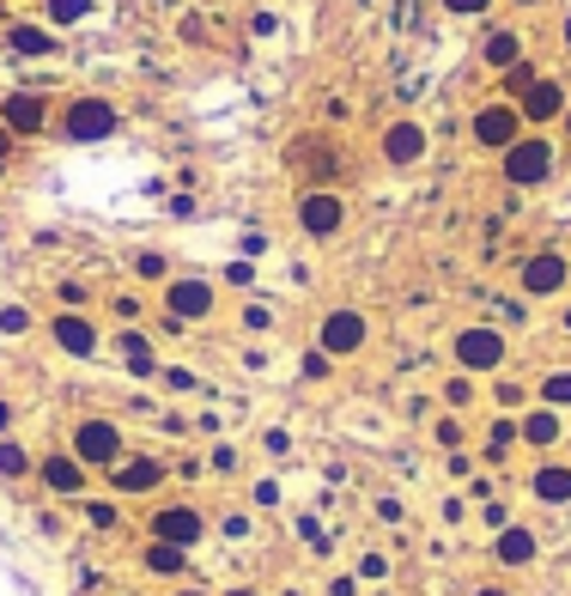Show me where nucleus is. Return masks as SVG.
I'll return each mask as SVG.
<instances>
[{"label": "nucleus", "instance_id": "nucleus-1", "mask_svg": "<svg viewBox=\"0 0 571 596\" xmlns=\"http://www.w3.org/2000/svg\"><path fill=\"white\" fill-rule=\"evenodd\" d=\"M553 171H560V147H553V135H541V128H523V135L499 152V177L511 189H548Z\"/></svg>", "mask_w": 571, "mask_h": 596}, {"label": "nucleus", "instance_id": "nucleus-2", "mask_svg": "<svg viewBox=\"0 0 571 596\" xmlns=\"http://www.w3.org/2000/svg\"><path fill=\"white\" fill-rule=\"evenodd\" d=\"M450 359H457V371H469V378H492V371H504V359H511V341H504V329H492V322H469V329L450 335Z\"/></svg>", "mask_w": 571, "mask_h": 596}, {"label": "nucleus", "instance_id": "nucleus-3", "mask_svg": "<svg viewBox=\"0 0 571 596\" xmlns=\"http://www.w3.org/2000/svg\"><path fill=\"white\" fill-rule=\"evenodd\" d=\"M68 450L86 463V469H116V463L128 457V445H122V426H116V420H103V414H86V420H73V438H68Z\"/></svg>", "mask_w": 571, "mask_h": 596}, {"label": "nucleus", "instance_id": "nucleus-4", "mask_svg": "<svg viewBox=\"0 0 571 596\" xmlns=\"http://www.w3.org/2000/svg\"><path fill=\"white\" fill-rule=\"evenodd\" d=\"M517 135H523V110H517L511 98H487V103H474V116H469V140H474L480 152H504Z\"/></svg>", "mask_w": 571, "mask_h": 596}, {"label": "nucleus", "instance_id": "nucleus-5", "mask_svg": "<svg viewBox=\"0 0 571 596\" xmlns=\"http://www.w3.org/2000/svg\"><path fill=\"white\" fill-rule=\"evenodd\" d=\"M298 231H304V238H341L347 231L341 189H304V196H298Z\"/></svg>", "mask_w": 571, "mask_h": 596}, {"label": "nucleus", "instance_id": "nucleus-6", "mask_svg": "<svg viewBox=\"0 0 571 596\" xmlns=\"http://www.w3.org/2000/svg\"><path fill=\"white\" fill-rule=\"evenodd\" d=\"M425 147H432V135H425V122H413V116H395V122H383V135H378L383 165H395V171H413V165L425 159Z\"/></svg>", "mask_w": 571, "mask_h": 596}, {"label": "nucleus", "instance_id": "nucleus-7", "mask_svg": "<svg viewBox=\"0 0 571 596\" xmlns=\"http://www.w3.org/2000/svg\"><path fill=\"white\" fill-rule=\"evenodd\" d=\"M116 122H122V116H116L110 98H73L68 110L56 116V128L68 140H103V135H116Z\"/></svg>", "mask_w": 571, "mask_h": 596}, {"label": "nucleus", "instance_id": "nucleus-8", "mask_svg": "<svg viewBox=\"0 0 571 596\" xmlns=\"http://www.w3.org/2000/svg\"><path fill=\"white\" fill-rule=\"evenodd\" d=\"M49 122H56V110H49V98L31 92V86H19V92L0 98V128H7V135L31 140V135H43Z\"/></svg>", "mask_w": 571, "mask_h": 596}, {"label": "nucleus", "instance_id": "nucleus-9", "mask_svg": "<svg viewBox=\"0 0 571 596\" xmlns=\"http://www.w3.org/2000/svg\"><path fill=\"white\" fill-rule=\"evenodd\" d=\"M571 280V256L565 250H535L523 268H517V287H523V298H560Z\"/></svg>", "mask_w": 571, "mask_h": 596}, {"label": "nucleus", "instance_id": "nucleus-10", "mask_svg": "<svg viewBox=\"0 0 571 596\" xmlns=\"http://www.w3.org/2000/svg\"><path fill=\"white\" fill-rule=\"evenodd\" d=\"M365 341H371V322L359 317V310H329V317L317 322V347L329 359H353Z\"/></svg>", "mask_w": 571, "mask_h": 596}, {"label": "nucleus", "instance_id": "nucleus-11", "mask_svg": "<svg viewBox=\"0 0 571 596\" xmlns=\"http://www.w3.org/2000/svg\"><path fill=\"white\" fill-rule=\"evenodd\" d=\"M164 310H171V322H207L213 317V280L171 275L164 280Z\"/></svg>", "mask_w": 571, "mask_h": 596}, {"label": "nucleus", "instance_id": "nucleus-12", "mask_svg": "<svg viewBox=\"0 0 571 596\" xmlns=\"http://www.w3.org/2000/svg\"><path fill=\"white\" fill-rule=\"evenodd\" d=\"M565 103H571L565 80L535 73V80H529V92L517 98V110H523V128H548V122H560V116H565Z\"/></svg>", "mask_w": 571, "mask_h": 596}, {"label": "nucleus", "instance_id": "nucleus-13", "mask_svg": "<svg viewBox=\"0 0 571 596\" xmlns=\"http://www.w3.org/2000/svg\"><path fill=\"white\" fill-rule=\"evenodd\" d=\"M286 165H292V171H304L310 183H329V177L341 171V147H334L329 135H298L292 147H286Z\"/></svg>", "mask_w": 571, "mask_h": 596}, {"label": "nucleus", "instance_id": "nucleus-14", "mask_svg": "<svg viewBox=\"0 0 571 596\" xmlns=\"http://www.w3.org/2000/svg\"><path fill=\"white\" fill-rule=\"evenodd\" d=\"M49 341H56L68 359H92L103 347V335H98V322L86 317V310H56V317H49Z\"/></svg>", "mask_w": 571, "mask_h": 596}, {"label": "nucleus", "instance_id": "nucleus-15", "mask_svg": "<svg viewBox=\"0 0 571 596\" xmlns=\"http://www.w3.org/2000/svg\"><path fill=\"white\" fill-rule=\"evenodd\" d=\"M37 475H43V487L61 499H80L86 487H92V469H86L73 450H43V457H37Z\"/></svg>", "mask_w": 571, "mask_h": 596}, {"label": "nucleus", "instance_id": "nucleus-16", "mask_svg": "<svg viewBox=\"0 0 571 596\" xmlns=\"http://www.w3.org/2000/svg\"><path fill=\"white\" fill-rule=\"evenodd\" d=\"M147 529H152V542H171V548H194V542L207 536V517L194 511V505H159Z\"/></svg>", "mask_w": 571, "mask_h": 596}, {"label": "nucleus", "instance_id": "nucleus-17", "mask_svg": "<svg viewBox=\"0 0 571 596\" xmlns=\"http://www.w3.org/2000/svg\"><path fill=\"white\" fill-rule=\"evenodd\" d=\"M164 475H171V469H164V457H147V450H140V457H122V463L110 469V487H116L122 499H134V494H159Z\"/></svg>", "mask_w": 571, "mask_h": 596}, {"label": "nucleus", "instance_id": "nucleus-18", "mask_svg": "<svg viewBox=\"0 0 571 596\" xmlns=\"http://www.w3.org/2000/svg\"><path fill=\"white\" fill-rule=\"evenodd\" d=\"M517 438H523L529 450H553L565 438V408H548V401L523 408V414H517Z\"/></svg>", "mask_w": 571, "mask_h": 596}, {"label": "nucleus", "instance_id": "nucleus-19", "mask_svg": "<svg viewBox=\"0 0 571 596\" xmlns=\"http://www.w3.org/2000/svg\"><path fill=\"white\" fill-rule=\"evenodd\" d=\"M541 554V536L529 524H504L499 536H492V560L504 566V573H523V566H535Z\"/></svg>", "mask_w": 571, "mask_h": 596}, {"label": "nucleus", "instance_id": "nucleus-20", "mask_svg": "<svg viewBox=\"0 0 571 596\" xmlns=\"http://www.w3.org/2000/svg\"><path fill=\"white\" fill-rule=\"evenodd\" d=\"M523 56H529V43H523V31H511V24H492V31L480 37V68H492V73L517 68Z\"/></svg>", "mask_w": 571, "mask_h": 596}, {"label": "nucleus", "instance_id": "nucleus-21", "mask_svg": "<svg viewBox=\"0 0 571 596\" xmlns=\"http://www.w3.org/2000/svg\"><path fill=\"white\" fill-rule=\"evenodd\" d=\"M529 499L535 505H571V463H535V475H529Z\"/></svg>", "mask_w": 571, "mask_h": 596}, {"label": "nucleus", "instance_id": "nucleus-22", "mask_svg": "<svg viewBox=\"0 0 571 596\" xmlns=\"http://www.w3.org/2000/svg\"><path fill=\"white\" fill-rule=\"evenodd\" d=\"M7 43L19 49V56H56V49H61V37L49 31L43 19H19V24H7Z\"/></svg>", "mask_w": 571, "mask_h": 596}, {"label": "nucleus", "instance_id": "nucleus-23", "mask_svg": "<svg viewBox=\"0 0 571 596\" xmlns=\"http://www.w3.org/2000/svg\"><path fill=\"white\" fill-rule=\"evenodd\" d=\"M140 566H147L152 578H183V573H189V548H171V542H152V548H147V560H140Z\"/></svg>", "mask_w": 571, "mask_h": 596}, {"label": "nucleus", "instance_id": "nucleus-24", "mask_svg": "<svg viewBox=\"0 0 571 596\" xmlns=\"http://www.w3.org/2000/svg\"><path fill=\"white\" fill-rule=\"evenodd\" d=\"M122 366L134 371V378H152V371H159V359H152V341H147V335H134V329L122 335Z\"/></svg>", "mask_w": 571, "mask_h": 596}, {"label": "nucleus", "instance_id": "nucleus-25", "mask_svg": "<svg viewBox=\"0 0 571 596\" xmlns=\"http://www.w3.org/2000/svg\"><path fill=\"white\" fill-rule=\"evenodd\" d=\"M92 19V0H43V24L49 31H68V24Z\"/></svg>", "mask_w": 571, "mask_h": 596}, {"label": "nucleus", "instance_id": "nucleus-26", "mask_svg": "<svg viewBox=\"0 0 571 596\" xmlns=\"http://www.w3.org/2000/svg\"><path fill=\"white\" fill-rule=\"evenodd\" d=\"M37 469V457L24 445H12V438H0V481H24V475Z\"/></svg>", "mask_w": 571, "mask_h": 596}, {"label": "nucleus", "instance_id": "nucleus-27", "mask_svg": "<svg viewBox=\"0 0 571 596\" xmlns=\"http://www.w3.org/2000/svg\"><path fill=\"white\" fill-rule=\"evenodd\" d=\"M541 401L548 408H571V371H548L541 378Z\"/></svg>", "mask_w": 571, "mask_h": 596}, {"label": "nucleus", "instance_id": "nucleus-28", "mask_svg": "<svg viewBox=\"0 0 571 596\" xmlns=\"http://www.w3.org/2000/svg\"><path fill=\"white\" fill-rule=\"evenodd\" d=\"M134 275H140V280H171V262H164L159 250H140V256H134Z\"/></svg>", "mask_w": 571, "mask_h": 596}, {"label": "nucleus", "instance_id": "nucleus-29", "mask_svg": "<svg viewBox=\"0 0 571 596\" xmlns=\"http://www.w3.org/2000/svg\"><path fill=\"white\" fill-rule=\"evenodd\" d=\"M438 7H444L450 19H487V12L499 7V0H438Z\"/></svg>", "mask_w": 571, "mask_h": 596}, {"label": "nucleus", "instance_id": "nucleus-30", "mask_svg": "<svg viewBox=\"0 0 571 596\" xmlns=\"http://www.w3.org/2000/svg\"><path fill=\"white\" fill-rule=\"evenodd\" d=\"M444 401H450V408H469V401H474V378H469V371H457V378L444 384Z\"/></svg>", "mask_w": 571, "mask_h": 596}, {"label": "nucleus", "instance_id": "nucleus-31", "mask_svg": "<svg viewBox=\"0 0 571 596\" xmlns=\"http://www.w3.org/2000/svg\"><path fill=\"white\" fill-rule=\"evenodd\" d=\"M116 517H122V511H116V499H92V505H86V524H92V529H116Z\"/></svg>", "mask_w": 571, "mask_h": 596}, {"label": "nucleus", "instance_id": "nucleus-32", "mask_svg": "<svg viewBox=\"0 0 571 596\" xmlns=\"http://www.w3.org/2000/svg\"><path fill=\"white\" fill-rule=\"evenodd\" d=\"M31 329V310L24 305H0V335H24Z\"/></svg>", "mask_w": 571, "mask_h": 596}, {"label": "nucleus", "instance_id": "nucleus-33", "mask_svg": "<svg viewBox=\"0 0 571 596\" xmlns=\"http://www.w3.org/2000/svg\"><path fill=\"white\" fill-rule=\"evenodd\" d=\"M359 578H365V585L389 578V554H365V560H359Z\"/></svg>", "mask_w": 571, "mask_h": 596}, {"label": "nucleus", "instance_id": "nucleus-34", "mask_svg": "<svg viewBox=\"0 0 571 596\" xmlns=\"http://www.w3.org/2000/svg\"><path fill=\"white\" fill-rule=\"evenodd\" d=\"M492 401H499V408H517V401H529V390H523V384H499Z\"/></svg>", "mask_w": 571, "mask_h": 596}, {"label": "nucleus", "instance_id": "nucleus-35", "mask_svg": "<svg viewBox=\"0 0 571 596\" xmlns=\"http://www.w3.org/2000/svg\"><path fill=\"white\" fill-rule=\"evenodd\" d=\"M438 445H450V450L462 445V420H457V414H450V420H438Z\"/></svg>", "mask_w": 571, "mask_h": 596}, {"label": "nucleus", "instance_id": "nucleus-36", "mask_svg": "<svg viewBox=\"0 0 571 596\" xmlns=\"http://www.w3.org/2000/svg\"><path fill=\"white\" fill-rule=\"evenodd\" d=\"M304 378H329V354H322V347H317V354H304Z\"/></svg>", "mask_w": 571, "mask_h": 596}, {"label": "nucleus", "instance_id": "nucleus-37", "mask_svg": "<svg viewBox=\"0 0 571 596\" xmlns=\"http://www.w3.org/2000/svg\"><path fill=\"white\" fill-rule=\"evenodd\" d=\"M517 438V420H492V450H504Z\"/></svg>", "mask_w": 571, "mask_h": 596}, {"label": "nucleus", "instance_id": "nucleus-38", "mask_svg": "<svg viewBox=\"0 0 571 596\" xmlns=\"http://www.w3.org/2000/svg\"><path fill=\"white\" fill-rule=\"evenodd\" d=\"M480 517H487L492 529H504V524H511V517H504V505H499V499H487V505H480Z\"/></svg>", "mask_w": 571, "mask_h": 596}, {"label": "nucleus", "instance_id": "nucleus-39", "mask_svg": "<svg viewBox=\"0 0 571 596\" xmlns=\"http://www.w3.org/2000/svg\"><path fill=\"white\" fill-rule=\"evenodd\" d=\"M243 322H250V329H268L274 317H268V305H250V310H243Z\"/></svg>", "mask_w": 571, "mask_h": 596}, {"label": "nucleus", "instance_id": "nucleus-40", "mask_svg": "<svg viewBox=\"0 0 571 596\" xmlns=\"http://www.w3.org/2000/svg\"><path fill=\"white\" fill-rule=\"evenodd\" d=\"M12 140H19V135H7V128H0V177H7V159H12Z\"/></svg>", "mask_w": 571, "mask_h": 596}, {"label": "nucleus", "instance_id": "nucleus-41", "mask_svg": "<svg viewBox=\"0 0 571 596\" xmlns=\"http://www.w3.org/2000/svg\"><path fill=\"white\" fill-rule=\"evenodd\" d=\"M329 596H359V578H334Z\"/></svg>", "mask_w": 571, "mask_h": 596}, {"label": "nucleus", "instance_id": "nucleus-42", "mask_svg": "<svg viewBox=\"0 0 571 596\" xmlns=\"http://www.w3.org/2000/svg\"><path fill=\"white\" fill-rule=\"evenodd\" d=\"M164 596H207V590H201V585H171Z\"/></svg>", "mask_w": 571, "mask_h": 596}, {"label": "nucleus", "instance_id": "nucleus-43", "mask_svg": "<svg viewBox=\"0 0 571 596\" xmlns=\"http://www.w3.org/2000/svg\"><path fill=\"white\" fill-rule=\"evenodd\" d=\"M7 426H12V401H0V438H7Z\"/></svg>", "mask_w": 571, "mask_h": 596}, {"label": "nucleus", "instance_id": "nucleus-44", "mask_svg": "<svg viewBox=\"0 0 571 596\" xmlns=\"http://www.w3.org/2000/svg\"><path fill=\"white\" fill-rule=\"evenodd\" d=\"M226 596H262V590H256V585H231Z\"/></svg>", "mask_w": 571, "mask_h": 596}, {"label": "nucleus", "instance_id": "nucleus-45", "mask_svg": "<svg viewBox=\"0 0 571 596\" xmlns=\"http://www.w3.org/2000/svg\"><path fill=\"white\" fill-rule=\"evenodd\" d=\"M474 596H504V590H499V585H480V590H474Z\"/></svg>", "mask_w": 571, "mask_h": 596}, {"label": "nucleus", "instance_id": "nucleus-46", "mask_svg": "<svg viewBox=\"0 0 571 596\" xmlns=\"http://www.w3.org/2000/svg\"><path fill=\"white\" fill-rule=\"evenodd\" d=\"M560 329H565V335H571V305H565V310H560Z\"/></svg>", "mask_w": 571, "mask_h": 596}, {"label": "nucleus", "instance_id": "nucleus-47", "mask_svg": "<svg viewBox=\"0 0 571 596\" xmlns=\"http://www.w3.org/2000/svg\"><path fill=\"white\" fill-rule=\"evenodd\" d=\"M560 122H565V135H571V103H565V116H560Z\"/></svg>", "mask_w": 571, "mask_h": 596}, {"label": "nucleus", "instance_id": "nucleus-48", "mask_svg": "<svg viewBox=\"0 0 571 596\" xmlns=\"http://www.w3.org/2000/svg\"><path fill=\"white\" fill-rule=\"evenodd\" d=\"M280 596H304V590H292V585H286V590H280Z\"/></svg>", "mask_w": 571, "mask_h": 596}, {"label": "nucleus", "instance_id": "nucleus-49", "mask_svg": "<svg viewBox=\"0 0 571 596\" xmlns=\"http://www.w3.org/2000/svg\"><path fill=\"white\" fill-rule=\"evenodd\" d=\"M517 7H541V0H517Z\"/></svg>", "mask_w": 571, "mask_h": 596}, {"label": "nucleus", "instance_id": "nucleus-50", "mask_svg": "<svg viewBox=\"0 0 571 596\" xmlns=\"http://www.w3.org/2000/svg\"><path fill=\"white\" fill-rule=\"evenodd\" d=\"M565 43H571V19H565Z\"/></svg>", "mask_w": 571, "mask_h": 596}, {"label": "nucleus", "instance_id": "nucleus-51", "mask_svg": "<svg viewBox=\"0 0 571 596\" xmlns=\"http://www.w3.org/2000/svg\"><path fill=\"white\" fill-rule=\"evenodd\" d=\"M371 596H395V590H371Z\"/></svg>", "mask_w": 571, "mask_h": 596}]
</instances>
